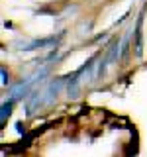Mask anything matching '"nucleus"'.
<instances>
[{"label":"nucleus","mask_w":147,"mask_h":157,"mask_svg":"<svg viewBox=\"0 0 147 157\" xmlns=\"http://www.w3.org/2000/svg\"><path fill=\"white\" fill-rule=\"evenodd\" d=\"M143 14H145V6L139 12V18H137L135 24V55L141 57L143 55V39H141V26H143Z\"/></svg>","instance_id":"2"},{"label":"nucleus","mask_w":147,"mask_h":157,"mask_svg":"<svg viewBox=\"0 0 147 157\" xmlns=\"http://www.w3.org/2000/svg\"><path fill=\"white\" fill-rule=\"evenodd\" d=\"M106 59H108V63H116L118 59H122V45H120V37H114L112 39V45L110 49H108V53H106Z\"/></svg>","instance_id":"3"},{"label":"nucleus","mask_w":147,"mask_h":157,"mask_svg":"<svg viewBox=\"0 0 147 157\" xmlns=\"http://www.w3.org/2000/svg\"><path fill=\"white\" fill-rule=\"evenodd\" d=\"M67 77H59V78H55V81H51L47 85V90H45V102H47V104H51V102L55 100V96L59 94V90L63 88V85H65V78Z\"/></svg>","instance_id":"1"},{"label":"nucleus","mask_w":147,"mask_h":157,"mask_svg":"<svg viewBox=\"0 0 147 157\" xmlns=\"http://www.w3.org/2000/svg\"><path fill=\"white\" fill-rule=\"evenodd\" d=\"M16 132H18V134H26V130H24V128H22V122H16Z\"/></svg>","instance_id":"6"},{"label":"nucleus","mask_w":147,"mask_h":157,"mask_svg":"<svg viewBox=\"0 0 147 157\" xmlns=\"http://www.w3.org/2000/svg\"><path fill=\"white\" fill-rule=\"evenodd\" d=\"M12 106H14V100H12V98L2 102V112H0V120H2V124L6 122V118L12 114Z\"/></svg>","instance_id":"4"},{"label":"nucleus","mask_w":147,"mask_h":157,"mask_svg":"<svg viewBox=\"0 0 147 157\" xmlns=\"http://www.w3.org/2000/svg\"><path fill=\"white\" fill-rule=\"evenodd\" d=\"M0 75H2V86H8L10 85V77H8V73H6V69H0Z\"/></svg>","instance_id":"5"}]
</instances>
